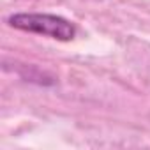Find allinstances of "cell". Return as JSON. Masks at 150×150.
I'll list each match as a JSON object with an SVG mask.
<instances>
[{"label": "cell", "instance_id": "obj_1", "mask_svg": "<svg viewBox=\"0 0 150 150\" xmlns=\"http://www.w3.org/2000/svg\"><path fill=\"white\" fill-rule=\"evenodd\" d=\"M7 23L16 30L39 34V35L51 37V39H58V41H71L76 35L74 25L69 20H65L62 16H57V14L20 13V14L9 16Z\"/></svg>", "mask_w": 150, "mask_h": 150}]
</instances>
